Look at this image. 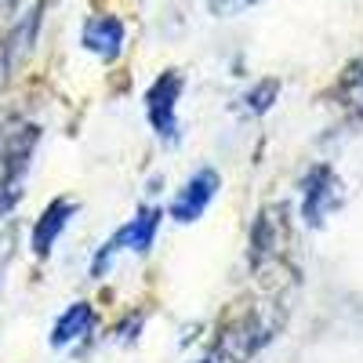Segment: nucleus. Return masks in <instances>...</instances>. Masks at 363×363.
I'll return each mask as SVG.
<instances>
[{
	"label": "nucleus",
	"mask_w": 363,
	"mask_h": 363,
	"mask_svg": "<svg viewBox=\"0 0 363 363\" xmlns=\"http://www.w3.org/2000/svg\"><path fill=\"white\" fill-rule=\"evenodd\" d=\"M291 247H294V233L287 218V203H265L251 225V251H247L251 272L262 291L277 294L284 291V284H294Z\"/></svg>",
	"instance_id": "1"
},
{
	"label": "nucleus",
	"mask_w": 363,
	"mask_h": 363,
	"mask_svg": "<svg viewBox=\"0 0 363 363\" xmlns=\"http://www.w3.org/2000/svg\"><path fill=\"white\" fill-rule=\"evenodd\" d=\"M284 316L272 306H258V301H236V306L218 320V352L233 363H244L258 356L272 338L280 335Z\"/></svg>",
	"instance_id": "2"
},
{
	"label": "nucleus",
	"mask_w": 363,
	"mask_h": 363,
	"mask_svg": "<svg viewBox=\"0 0 363 363\" xmlns=\"http://www.w3.org/2000/svg\"><path fill=\"white\" fill-rule=\"evenodd\" d=\"M160 218H164V211H160V207H149V203H145V207H138V211H135V218H131L128 225H120V229L113 233L109 244H102V247H99L95 262H91V277L102 280V277H106V269H109V265H113V258H116V251H135V255H145L149 247L157 244Z\"/></svg>",
	"instance_id": "3"
},
{
	"label": "nucleus",
	"mask_w": 363,
	"mask_h": 363,
	"mask_svg": "<svg viewBox=\"0 0 363 363\" xmlns=\"http://www.w3.org/2000/svg\"><path fill=\"white\" fill-rule=\"evenodd\" d=\"M186 91V77L178 69H164L145 91V116H149V128L153 135L167 145L178 142V99Z\"/></svg>",
	"instance_id": "4"
},
{
	"label": "nucleus",
	"mask_w": 363,
	"mask_h": 363,
	"mask_svg": "<svg viewBox=\"0 0 363 363\" xmlns=\"http://www.w3.org/2000/svg\"><path fill=\"white\" fill-rule=\"evenodd\" d=\"M342 203V178L330 164H313L301 182V218L309 229H320L327 215Z\"/></svg>",
	"instance_id": "5"
},
{
	"label": "nucleus",
	"mask_w": 363,
	"mask_h": 363,
	"mask_svg": "<svg viewBox=\"0 0 363 363\" xmlns=\"http://www.w3.org/2000/svg\"><path fill=\"white\" fill-rule=\"evenodd\" d=\"M37 142L40 128L29 124V120H8L0 128V182H22Z\"/></svg>",
	"instance_id": "6"
},
{
	"label": "nucleus",
	"mask_w": 363,
	"mask_h": 363,
	"mask_svg": "<svg viewBox=\"0 0 363 363\" xmlns=\"http://www.w3.org/2000/svg\"><path fill=\"white\" fill-rule=\"evenodd\" d=\"M80 44H84V51L102 58L106 66H113L116 58L124 55V48H128V26L120 22L116 15H109V11H99V15H91L84 22Z\"/></svg>",
	"instance_id": "7"
},
{
	"label": "nucleus",
	"mask_w": 363,
	"mask_h": 363,
	"mask_svg": "<svg viewBox=\"0 0 363 363\" xmlns=\"http://www.w3.org/2000/svg\"><path fill=\"white\" fill-rule=\"evenodd\" d=\"M218 186H222L218 171H215V167H200V171L186 182V186L174 193V200H171V218L182 222V225L196 222L203 211L211 207V200L218 196Z\"/></svg>",
	"instance_id": "8"
},
{
	"label": "nucleus",
	"mask_w": 363,
	"mask_h": 363,
	"mask_svg": "<svg viewBox=\"0 0 363 363\" xmlns=\"http://www.w3.org/2000/svg\"><path fill=\"white\" fill-rule=\"evenodd\" d=\"M40 22H44V0H37L29 11H22L18 22L11 26V33L4 37V44H0V73L4 77H11L29 58V51H33V44L40 37Z\"/></svg>",
	"instance_id": "9"
},
{
	"label": "nucleus",
	"mask_w": 363,
	"mask_h": 363,
	"mask_svg": "<svg viewBox=\"0 0 363 363\" xmlns=\"http://www.w3.org/2000/svg\"><path fill=\"white\" fill-rule=\"evenodd\" d=\"M77 215V203L69 196H55L44 211H40V218L33 222V233H29V244H33V255L37 258H48L51 247L58 244V236L66 233V225L73 222Z\"/></svg>",
	"instance_id": "10"
},
{
	"label": "nucleus",
	"mask_w": 363,
	"mask_h": 363,
	"mask_svg": "<svg viewBox=\"0 0 363 363\" xmlns=\"http://www.w3.org/2000/svg\"><path fill=\"white\" fill-rule=\"evenodd\" d=\"M95 323H99L95 306H87V301H73V306L58 316L55 327H51V349H66V345L87 338L91 330H95Z\"/></svg>",
	"instance_id": "11"
},
{
	"label": "nucleus",
	"mask_w": 363,
	"mask_h": 363,
	"mask_svg": "<svg viewBox=\"0 0 363 363\" xmlns=\"http://www.w3.org/2000/svg\"><path fill=\"white\" fill-rule=\"evenodd\" d=\"M335 102L345 113V120H352V124H359V120H363V55L352 58V62L338 73Z\"/></svg>",
	"instance_id": "12"
},
{
	"label": "nucleus",
	"mask_w": 363,
	"mask_h": 363,
	"mask_svg": "<svg viewBox=\"0 0 363 363\" xmlns=\"http://www.w3.org/2000/svg\"><path fill=\"white\" fill-rule=\"evenodd\" d=\"M280 99V80H258L251 91H247V99H244V109L251 113V116H262V113H269L272 109V102Z\"/></svg>",
	"instance_id": "13"
},
{
	"label": "nucleus",
	"mask_w": 363,
	"mask_h": 363,
	"mask_svg": "<svg viewBox=\"0 0 363 363\" xmlns=\"http://www.w3.org/2000/svg\"><path fill=\"white\" fill-rule=\"evenodd\" d=\"M255 4H262V0H207V8L215 18H236V15L251 11Z\"/></svg>",
	"instance_id": "14"
},
{
	"label": "nucleus",
	"mask_w": 363,
	"mask_h": 363,
	"mask_svg": "<svg viewBox=\"0 0 363 363\" xmlns=\"http://www.w3.org/2000/svg\"><path fill=\"white\" fill-rule=\"evenodd\" d=\"M22 200V182H0V218L11 215Z\"/></svg>",
	"instance_id": "15"
},
{
	"label": "nucleus",
	"mask_w": 363,
	"mask_h": 363,
	"mask_svg": "<svg viewBox=\"0 0 363 363\" xmlns=\"http://www.w3.org/2000/svg\"><path fill=\"white\" fill-rule=\"evenodd\" d=\"M18 11H22V0H0V15L11 18V15H18Z\"/></svg>",
	"instance_id": "16"
},
{
	"label": "nucleus",
	"mask_w": 363,
	"mask_h": 363,
	"mask_svg": "<svg viewBox=\"0 0 363 363\" xmlns=\"http://www.w3.org/2000/svg\"><path fill=\"white\" fill-rule=\"evenodd\" d=\"M200 363H215V359H200Z\"/></svg>",
	"instance_id": "17"
}]
</instances>
